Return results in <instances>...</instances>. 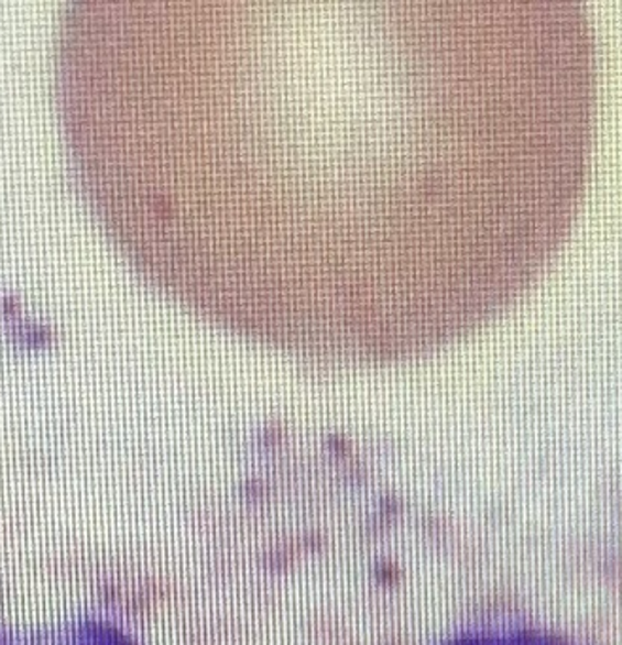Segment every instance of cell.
<instances>
[{"mask_svg": "<svg viewBox=\"0 0 622 645\" xmlns=\"http://www.w3.org/2000/svg\"><path fill=\"white\" fill-rule=\"evenodd\" d=\"M594 105L579 0H89L61 110L144 275L244 336L368 362L542 273Z\"/></svg>", "mask_w": 622, "mask_h": 645, "instance_id": "cell-1", "label": "cell"}]
</instances>
